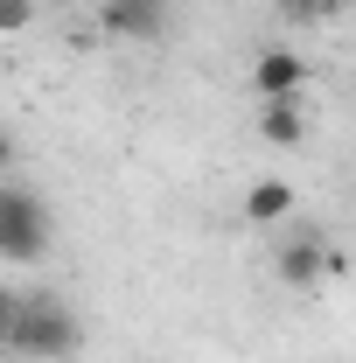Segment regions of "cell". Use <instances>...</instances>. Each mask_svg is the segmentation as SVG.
<instances>
[{"label": "cell", "instance_id": "1", "mask_svg": "<svg viewBox=\"0 0 356 363\" xmlns=\"http://www.w3.org/2000/svg\"><path fill=\"white\" fill-rule=\"evenodd\" d=\"M84 350V321L70 315L63 294H21L14 301V328H7V357H43V363H70Z\"/></svg>", "mask_w": 356, "mask_h": 363}, {"label": "cell", "instance_id": "2", "mask_svg": "<svg viewBox=\"0 0 356 363\" xmlns=\"http://www.w3.org/2000/svg\"><path fill=\"white\" fill-rule=\"evenodd\" d=\"M49 245H56V217L35 189L0 175V259L7 266H43Z\"/></svg>", "mask_w": 356, "mask_h": 363}, {"label": "cell", "instance_id": "3", "mask_svg": "<svg viewBox=\"0 0 356 363\" xmlns=\"http://www.w3.org/2000/svg\"><path fill=\"white\" fill-rule=\"evenodd\" d=\"M272 272L294 286V294H314L328 272H335V252H328V230H294V238H279V252H272Z\"/></svg>", "mask_w": 356, "mask_h": 363}, {"label": "cell", "instance_id": "4", "mask_svg": "<svg viewBox=\"0 0 356 363\" xmlns=\"http://www.w3.org/2000/svg\"><path fill=\"white\" fill-rule=\"evenodd\" d=\"M308 56L301 49H259V63H252V91L259 98H301L308 91Z\"/></svg>", "mask_w": 356, "mask_h": 363}, {"label": "cell", "instance_id": "5", "mask_svg": "<svg viewBox=\"0 0 356 363\" xmlns=\"http://www.w3.org/2000/svg\"><path fill=\"white\" fill-rule=\"evenodd\" d=\"M105 14V35H119V43H154L161 28H168V0H98Z\"/></svg>", "mask_w": 356, "mask_h": 363}, {"label": "cell", "instance_id": "6", "mask_svg": "<svg viewBox=\"0 0 356 363\" xmlns=\"http://www.w3.org/2000/svg\"><path fill=\"white\" fill-rule=\"evenodd\" d=\"M259 133H266V147H301L308 140L301 98H259Z\"/></svg>", "mask_w": 356, "mask_h": 363}, {"label": "cell", "instance_id": "7", "mask_svg": "<svg viewBox=\"0 0 356 363\" xmlns=\"http://www.w3.org/2000/svg\"><path fill=\"white\" fill-rule=\"evenodd\" d=\"M287 217H294V182H252V189H245V224H287Z\"/></svg>", "mask_w": 356, "mask_h": 363}, {"label": "cell", "instance_id": "8", "mask_svg": "<svg viewBox=\"0 0 356 363\" xmlns=\"http://www.w3.org/2000/svg\"><path fill=\"white\" fill-rule=\"evenodd\" d=\"M35 14H43L35 0H0V35H21V28H28Z\"/></svg>", "mask_w": 356, "mask_h": 363}, {"label": "cell", "instance_id": "9", "mask_svg": "<svg viewBox=\"0 0 356 363\" xmlns=\"http://www.w3.org/2000/svg\"><path fill=\"white\" fill-rule=\"evenodd\" d=\"M14 301H21V294H14V286H0V357H7V328H14Z\"/></svg>", "mask_w": 356, "mask_h": 363}, {"label": "cell", "instance_id": "10", "mask_svg": "<svg viewBox=\"0 0 356 363\" xmlns=\"http://www.w3.org/2000/svg\"><path fill=\"white\" fill-rule=\"evenodd\" d=\"M294 7H301V14H314V21H321V14H343V7H356V0H294Z\"/></svg>", "mask_w": 356, "mask_h": 363}, {"label": "cell", "instance_id": "11", "mask_svg": "<svg viewBox=\"0 0 356 363\" xmlns=\"http://www.w3.org/2000/svg\"><path fill=\"white\" fill-rule=\"evenodd\" d=\"M14 161H21V147H14V133L0 126V175H14Z\"/></svg>", "mask_w": 356, "mask_h": 363}, {"label": "cell", "instance_id": "12", "mask_svg": "<svg viewBox=\"0 0 356 363\" xmlns=\"http://www.w3.org/2000/svg\"><path fill=\"white\" fill-rule=\"evenodd\" d=\"M35 7H77V0H35Z\"/></svg>", "mask_w": 356, "mask_h": 363}]
</instances>
